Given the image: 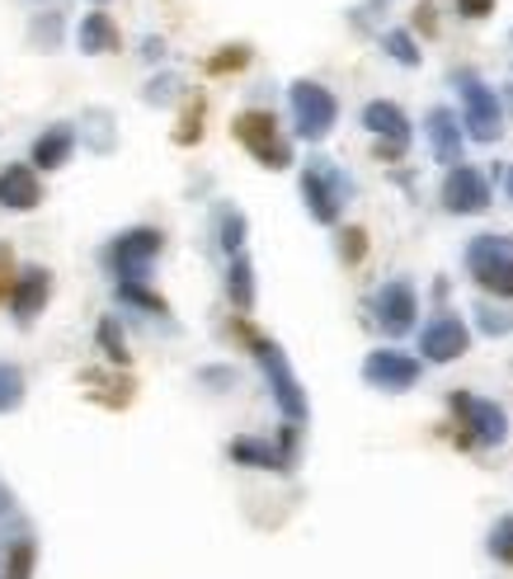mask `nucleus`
<instances>
[{"mask_svg":"<svg viewBox=\"0 0 513 579\" xmlns=\"http://www.w3.org/2000/svg\"><path fill=\"white\" fill-rule=\"evenodd\" d=\"M373 311H377V325H382L392 340L410 335V330H415V315H419V297H415V288H410V278H392V283H382L377 297H373Z\"/></svg>","mask_w":513,"mask_h":579,"instance_id":"10","label":"nucleus"},{"mask_svg":"<svg viewBox=\"0 0 513 579\" xmlns=\"http://www.w3.org/2000/svg\"><path fill=\"white\" fill-rule=\"evenodd\" d=\"M434 14H438L434 6H419V10H415V29H424V33H434V29H438V20H434Z\"/></svg>","mask_w":513,"mask_h":579,"instance_id":"36","label":"nucleus"},{"mask_svg":"<svg viewBox=\"0 0 513 579\" xmlns=\"http://www.w3.org/2000/svg\"><path fill=\"white\" fill-rule=\"evenodd\" d=\"M118 302H132V307L151 311V315H170L165 297H161V292H151L147 283H118Z\"/></svg>","mask_w":513,"mask_h":579,"instance_id":"21","label":"nucleus"},{"mask_svg":"<svg viewBox=\"0 0 513 579\" xmlns=\"http://www.w3.org/2000/svg\"><path fill=\"white\" fill-rule=\"evenodd\" d=\"M485 547H490V556H494V560H504V566H513V514H504L500 523H494Z\"/></svg>","mask_w":513,"mask_h":579,"instance_id":"26","label":"nucleus"},{"mask_svg":"<svg viewBox=\"0 0 513 579\" xmlns=\"http://www.w3.org/2000/svg\"><path fill=\"white\" fill-rule=\"evenodd\" d=\"M236 142L250 151L259 165H269V170H288L292 165V147H288V137L278 132V118L269 109L236 114Z\"/></svg>","mask_w":513,"mask_h":579,"instance_id":"2","label":"nucleus"},{"mask_svg":"<svg viewBox=\"0 0 513 579\" xmlns=\"http://www.w3.org/2000/svg\"><path fill=\"white\" fill-rule=\"evenodd\" d=\"M226 297H232L236 311H250V307H255V269H250V255H232V269H226Z\"/></svg>","mask_w":513,"mask_h":579,"instance_id":"20","label":"nucleus"},{"mask_svg":"<svg viewBox=\"0 0 513 579\" xmlns=\"http://www.w3.org/2000/svg\"><path fill=\"white\" fill-rule=\"evenodd\" d=\"M33 575V542H14V551L6 560V575L0 579H29Z\"/></svg>","mask_w":513,"mask_h":579,"instance_id":"29","label":"nucleus"},{"mask_svg":"<svg viewBox=\"0 0 513 579\" xmlns=\"http://www.w3.org/2000/svg\"><path fill=\"white\" fill-rule=\"evenodd\" d=\"M292 122L302 142H325L334 118H340V99H334L321 81H292Z\"/></svg>","mask_w":513,"mask_h":579,"instance_id":"5","label":"nucleus"},{"mask_svg":"<svg viewBox=\"0 0 513 579\" xmlns=\"http://www.w3.org/2000/svg\"><path fill=\"white\" fill-rule=\"evenodd\" d=\"M203 382H217V386H226V382H232V373H226V367H212V373H203Z\"/></svg>","mask_w":513,"mask_h":579,"instance_id":"38","label":"nucleus"},{"mask_svg":"<svg viewBox=\"0 0 513 579\" xmlns=\"http://www.w3.org/2000/svg\"><path fill=\"white\" fill-rule=\"evenodd\" d=\"M457 10H462V20H485L494 10V0H457Z\"/></svg>","mask_w":513,"mask_h":579,"instance_id":"33","label":"nucleus"},{"mask_svg":"<svg viewBox=\"0 0 513 579\" xmlns=\"http://www.w3.org/2000/svg\"><path fill=\"white\" fill-rule=\"evenodd\" d=\"M340 255H344V265H359V259L367 255V232H363V226H344V232H340Z\"/></svg>","mask_w":513,"mask_h":579,"instance_id":"30","label":"nucleus"},{"mask_svg":"<svg viewBox=\"0 0 513 579\" xmlns=\"http://www.w3.org/2000/svg\"><path fill=\"white\" fill-rule=\"evenodd\" d=\"M232 462L241 467H259V471H288V452L282 448H269V443H259V438H236L232 443Z\"/></svg>","mask_w":513,"mask_h":579,"instance_id":"19","label":"nucleus"},{"mask_svg":"<svg viewBox=\"0 0 513 579\" xmlns=\"http://www.w3.org/2000/svg\"><path fill=\"white\" fill-rule=\"evenodd\" d=\"M141 57L161 62V57H165V43H161V39H147V43H141Z\"/></svg>","mask_w":513,"mask_h":579,"instance_id":"37","label":"nucleus"},{"mask_svg":"<svg viewBox=\"0 0 513 579\" xmlns=\"http://www.w3.org/2000/svg\"><path fill=\"white\" fill-rule=\"evenodd\" d=\"M467 344H471V330H467L462 315H452V311L434 315V321L419 330V354L429 358V363H452V358H462Z\"/></svg>","mask_w":513,"mask_h":579,"instance_id":"11","label":"nucleus"},{"mask_svg":"<svg viewBox=\"0 0 513 579\" xmlns=\"http://www.w3.org/2000/svg\"><path fill=\"white\" fill-rule=\"evenodd\" d=\"M443 207H448V213H457V217L485 213V207H490V184H485V174L475 170V165L448 170V180H443Z\"/></svg>","mask_w":513,"mask_h":579,"instance_id":"13","label":"nucleus"},{"mask_svg":"<svg viewBox=\"0 0 513 579\" xmlns=\"http://www.w3.org/2000/svg\"><path fill=\"white\" fill-rule=\"evenodd\" d=\"M0 508H6V490H0Z\"/></svg>","mask_w":513,"mask_h":579,"instance_id":"40","label":"nucleus"},{"mask_svg":"<svg viewBox=\"0 0 513 579\" xmlns=\"http://www.w3.org/2000/svg\"><path fill=\"white\" fill-rule=\"evenodd\" d=\"M43 199V184H39V170L33 165H6L0 170V207H10V213H29V207H39Z\"/></svg>","mask_w":513,"mask_h":579,"instance_id":"16","label":"nucleus"},{"mask_svg":"<svg viewBox=\"0 0 513 579\" xmlns=\"http://www.w3.org/2000/svg\"><path fill=\"white\" fill-rule=\"evenodd\" d=\"M452 415L462 419V448H500L509 438V415L494 400H481L471 392H452Z\"/></svg>","mask_w":513,"mask_h":579,"instance_id":"7","label":"nucleus"},{"mask_svg":"<svg viewBox=\"0 0 513 579\" xmlns=\"http://www.w3.org/2000/svg\"><path fill=\"white\" fill-rule=\"evenodd\" d=\"M475 315H481V330H485V335H509V330H513V315H509V311L475 307Z\"/></svg>","mask_w":513,"mask_h":579,"instance_id":"32","label":"nucleus"},{"mask_svg":"<svg viewBox=\"0 0 513 579\" xmlns=\"http://www.w3.org/2000/svg\"><path fill=\"white\" fill-rule=\"evenodd\" d=\"M245 340H250L255 358H259V367H264V377H269V392H274V400H278V410L288 415V425H302V419H307V392H302V382H297L288 354H282L274 340L250 335V330H245Z\"/></svg>","mask_w":513,"mask_h":579,"instance_id":"1","label":"nucleus"},{"mask_svg":"<svg viewBox=\"0 0 513 579\" xmlns=\"http://www.w3.org/2000/svg\"><path fill=\"white\" fill-rule=\"evenodd\" d=\"M382 47L392 52V57H396L400 66H419V47H415V39H410V33H405V29H392V33H386V39H382Z\"/></svg>","mask_w":513,"mask_h":579,"instance_id":"27","label":"nucleus"},{"mask_svg":"<svg viewBox=\"0 0 513 579\" xmlns=\"http://www.w3.org/2000/svg\"><path fill=\"white\" fill-rule=\"evenodd\" d=\"M471 278L494 297H513V236H475L467 245Z\"/></svg>","mask_w":513,"mask_h":579,"instance_id":"3","label":"nucleus"},{"mask_svg":"<svg viewBox=\"0 0 513 579\" xmlns=\"http://www.w3.org/2000/svg\"><path fill=\"white\" fill-rule=\"evenodd\" d=\"M161 245H165V236L156 232V226H132V232L114 236V245L104 250V265L114 269L118 283H141L151 269V259L161 255Z\"/></svg>","mask_w":513,"mask_h":579,"instance_id":"4","label":"nucleus"},{"mask_svg":"<svg viewBox=\"0 0 513 579\" xmlns=\"http://www.w3.org/2000/svg\"><path fill=\"white\" fill-rule=\"evenodd\" d=\"M29 39L43 43V47H57V39H62V14H57V10L39 14V20H33V29H29Z\"/></svg>","mask_w":513,"mask_h":579,"instance_id":"28","label":"nucleus"},{"mask_svg":"<svg viewBox=\"0 0 513 579\" xmlns=\"http://www.w3.org/2000/svg\"><path fill=\"white\" fill-rule=\"evenodd\" d=\"M71 151H76V132L66 128V122H52V128L33 142V170H57V165H66L71 161Z\"/></svg>","mask_w":513,"mask_h":579,"instance_id":"17","label":"nucleus"},{"mask_svg":"<svg viewBox=\"0 0 513 579\" xmlns=\"http://www.w3.org/2000/svg\"><path fill=\"white\" fill-rule=\"evenodd\" d=\"M302 199H307V213L321 222V226H334L344 213V199H349V180L340 170H334V161H307L302 170Z\"/></svg>","mask_w":513,"mask_h":579,"instance_id":"8","label":"nucleus"},{"mask_svg":"<svg viewBox=\"0 0 513 579\" xmlns=\"http://www.w3.org/2000/svg\"><path fill=\"white\" fill-rule=\"evenodd\" d=\"M95 340H99V349H104V358H109V363H128V340H122V330H118L114 315H104V321H99Z\"/></svg>","mask_w":513,"mask_h":579,"instance_id":"22","label":"nucleus"},{"mask_svg":"<svg viewBox=\"0 0 513 579\" xmlns=\"http://www.w3.org/2000/svg\"><path fill=\"white\" fill-rule=\"evenodd\" d=\"M199 137H203V99H193L189 114L180 118V132H174V142L189 147V142H199Z\"/></svg>","mask_w":513,"mask_h":579,"instance_id":"31","label":"nucleus"},{"mask_svg":"<svg viewBox=\"0 0 513 579\" xmlns=\"http://www.w3.org/2000/svg\"><path fill=\"white\" fill-rule=\"evenodd\" d=\"M170 90H174V76L151 81V85H147V99H151V104H161V99H170Z\"/></svg>","mask_w":513,"mask_h":579,"instance_id":"35","label":"nucleus"},{"mask_svg":"<svg viewBox=\"0 0 513 579\" xmlns=\"http://www.w3.org/2000/svg\"><path fill=\"white\" fill-rule=\"evenodd\" d=\"M363 382L377 386V392H410L419 382V358L400 354V349H373L363 358Z\"/></svg>","mask_w":513,"mask_h":579,"instance_id":"12","label":"nucleus"},{"mask_svg":"<svg viewBox=\"0 0 513 579\" xmlns=\"http://www.w3.org/2000/svg\"><path fill=\"white\" fill-rule=\"evenodd\" d=\"M424 132H429V147L438 156V165H448V170L462 165V122H457L452 109H443V104L429 109V118H424Z\"/></svg>","mask_w":513,"mask_h":579,"instance_id":"14","label":"nucleus"},{"mask_svg":"<svg viewBox=\"0 0 513 579\" xmlns=\"http://www.w3.org/2000/svg\"><path fill=\"white\" fill-rule=\"evenodd\" d=\"M222 250L245 255V213H236V207H226L222 213Z\"/></svg>","mask_w":513,"mask_h":579,"instance_id":"25","label":"nucleus"},{"mask_svg":"<svg viewBox=\"0 0 513 579\" xmlns=\"http://www.w3.org/2000/svg\"><path fill=\"white\" fill-rule=\"evenodd\" d=\"M457 90H462V128L475 142H494L504 132V109H500V95L475 76V72H457Z\"/></svg>","mask_w":513,"mask_h":579,"instance_id":"6","label":"nucleus"},{"mask_svg":"<svg viewBox=\"0 0 513 579\" xmlns=\"http://www.w3.org/2000/svg\"><path fill=\"white\" fill-rule=\"evenodd\" d=\"M241 66H250V47L245 43H232V47H217V57H207V72L212 76H232Z\"/></svg>","mask_w":513,"mask_h":579,"instance_id":"24","label":"nucleus"},{"mask_svg":"<svg viewBox=\"0 0 513 579\" xmlns=\"http://www.w3.org/2000/svg\"><path fill=\"white\" fill-rule=\"evenodd\" d=\"M504 189H509V199H513V165H509V174H504Z\"/></svg>","mask_w":513,"mask_h":579,"instance_id":"39","label":"nucleus"},{"mask_svg":"<svg viewBox=\"0 0 513 579\" xmlns=\"http://www.w3.org/2000/svg\"><path fill=\"white\" fill-rule=\"evenodd\" d=\"M76 47L90 52V57H99V52H118V24L104 10H90L76 29Z\"/></svg>","mask_w":513,"mask_h":579,"instance_id":"18","label":"nucleus"},{"mask_svg":"<svg viewBox=\"0 0 513 579\" xmlns=\"http://www.w3.org/2000/svg\"><path fill=\"white\" fill-rule=\"evenodd\" d=\"M95 6H104V0H95Z\"/></svg>","mask_w":513,"mask_h":579,"instance_id":"41","label":"nucleus"},{"mask_svg":"<svg viewBox=\"0 0 513 579\" xmlns=\"http://www.w3.org/2000/svg\"><path fill=\"white\" fill-rule=\"evenodd\" d=\"M20 400H24V377H20V367H14V363H0V415L20 410Z\"/></svg>","mask_w":513,"mask_h":579,"instance_id":"23","label":"nucleus"},{"mask_svg":"<svg viewBox=\"0 0 513 579\" xmlns=\"http://www.w3.org/2000/svg\"><path fill=\"white\" fill-rule=\"evenodd\" d=\"M363 128L377 137V156L382 161H400L405 147H410V118H405L400 104L392 99H373L363 109Z\"/></svg>","mask_w":513,"mask_h":579,"instance_id":"9","label":"nucleus"},{"mask_svg":"<svg viewBox=\"0 0 513 579\" xmlns=\"http://www.w3.org/2000/svg\"><path fill=\"white\" fill-rule=\"evenodd\" d=\"M10 292H14V278H10V250L0 245V302H6Z\"/></svg>","mask_w":513,"mask_h":579,"instance_id":"34","label":"nucleus"},{"mask_svg":"<svg viewBox=\"0 0 513 579\" xmlns=\"http://www.w3.org/2000/svg\"><path fill=\"white\" fill-rule=\"evenodd\" d=\"M47 297H52V274L47 269H24L20 278H14V292H10V311H14V321H33L43 307H47Z\"/></svg>","mask_w":513,"mask_h":579,"instance_id":"15","label":"nucleus"}]
</instances>
